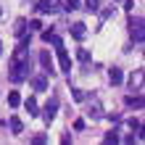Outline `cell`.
<instances>
[{
	"label": "cell",
	"instance_id": "cell-1",
	"mask_svg": "<svg viewBox=\"0 0 145 145\" xmlns=\"http://www.w3.org/2000/svg\"><path fill=\"white\" fill-rule=\"evenodd\" d=\"M32 71V58H29V48L19 45L13 50L11 56V74H8V79L11 82H24Z\"/></svg>",
	"mask_w": 145,
	"mask_h": 145
},
{
	"label": "cell",
	"instance_id": "cell-2",
	"mask_svg": "<svg viewBox=\"0 0 145 145\" xmlns=\"http://www.w3.org/2000/svg\"><path fill=\"white\" fill-rule=\"evenodd\" d=\"M129 35L135 37V42H142V40H145V32H142V16H132V19H129Z\"/></svg>",
	"mask_w": 145,
	"mask_h": 145
},
{
	"label": "cell",
	"instance_id": "cell-3",
	"mask_svg": "<svg viewBox=\"0 0 145 145\" xmlns=\"http://www.w3.org/2000/svg\"><path fill=\"white\" fill-rule=\"evenodd\" d=\"M56 53H58V66H61V71H71V58H69V53H66L63 42L56 45Z\"/></svg>",
	"mask_w": 145,
	"mask_h": 145
},
{
	"label": "cell",
	"instance_id": "cell-4",
	"mask_svg": "<svg viewBox=\"0 0 145 145\" xmlns=\"http://www.w3.org/2000/svg\"><path fill=\"white\" fill-rule=\"evenodd\" d=\"M56 111H58V98H50L48 103H45V108H42V119L50 124V121L56 119Z\"/></svg>",
	"mask_w": 145,
	"mask_h": 145
},
{
	"label": "cell",
	"instance_id": "cell-5",
	"mask_svg": "<svg viewBox=\"0 0 145 145\" xmlns=\"http://www.w3.org/2000/svg\"><path fill=\"white\" fill-rule=\"evenodd\" d=\"M40 63H42V71H45V74H50V76L56 74V69H53V58H50L48 50H42V53H40Z\"/></svg>",
	"mask_w": 145,
	"mask_h": 145
},
{
	"label": "cell",
	"instance_id": "cell-6",
	"mask_svg": "<svg viewBox=\"0 0 145 145\" xmlns=\"http://www.w3.org/2000/svg\"><path fill=\"white\" fill-rule=\"evenodd\" d=\"M27 79L32 82V87H35L37 92L48 90V74H37V76H27Z\"/></svg>",
	"mask_w": 145,
	"mask_h": 145
},
{
	"label": "cell",
	"instance_id": "cell-7",
	"mask_svg": "<svg viewBox=\"0 0 145 145\" xmlns=\"http://www.w3.org/2000/svg\"><path fill=\"white\" fill-rule=\"evenodd\" d=\"M108 79L114 82V84H121V82H124V74H121V69H119V66H111V69H108Z\"/></svg>",
	"mask_w": 145,
	"mask_h": 145
},
{
	"label": "cell",
	"instance_id": "cell-8",
	"mask_svg": "<svg viewBox=\"0 0 145 145\" xmlns=\"http://www.w3.org/2000/svg\"><path fill=\"white\" fill-rule=\"evenodd\" d=\"M37 11L40 13H56L58 8H56V3H50V0H40V3H37Z\"/></svg>",
	"mask_w": 145,
	"mask_h": 145
},
{
	"label": "cell",
	"instance_id": "cell-9",
	"mask_svg": "<svg viewBox=\"0 0 145 145\" xmlns=\"http://www.w3.org/2000/svg\"><path fill=\"white\" fill-rule=\"evenodd\" d=\"M8 127H11L13 135H21V132H24V124H21L19 116H11V119H8Z\"/></svg>",
	"mask_w": 145,
	"mask_h": 145
},
{
	"label": "cell",
	"instance_id": "cell-10",
	"mask_svg": "<svg viewBox=\"0 0 145 145\" xmlns=\"http://www.w3.org/2000/svg\"><path fill=\"white\" fill-rule=\"evenodd\" d=\"M69 32H71V35H74L76 40H82L84 35H87V32H84V24H82V21H76V24H71V27H69Z\"/></svg>",
	"mask_w": 145,
	"mask_h": 145
},
{
	"label": "cell",
	"instance_id": "cell-11",
	"mask_svg": "<svg viewBox=\"0 0 145 145\" xmlns=\"http://www.w3.org/2000/svg\"><path fill=\"white\" fill-rule=\"evenodd\" d=\"M127 106H129V108H142V92H137V98L129 95V98H127Z\"/></svg>",
	"mask_w": 145,
	"mask_h": 145
},
{
	"label": "cell",
	"instance_id": "cell-12",
	"mask_svg": "<svg viewBox=\"0 0 145 145\" xmlns=\"http://www.w3.org/2000/svg\"><path fill=\"white\" fill-rule=\"evenodd\" d=\"M19 103H21V95L16 90H11V92H8V106H11V108H19Z\"/></svg>",
	"mask_w": 145,
	"mask_h": 145
},
{
	"label": "cell",
	"instance_id": "cell-13",
	"mask_svg": "<svg viewBox=\"0 0 145 145\" xmlns=\"http://www.w3.org/2000/svg\"><path fill=\"white\" fill-rule=\"evenodd\" d=\"M24 108L29 111V116H37V114H40V111H37V100H35V98H27V103H24Z\"/></svg>",
	"mask_w": 145,
	"mask_h": 145
},
{
	"label": "cell",
	"instance_id": "cell-14",
	"mask_svg": "<svg viewBox=\"0 0 145 145\" xmlns=\"http://www.w3.org/2000/svg\"><path fill=\"white\" fill-rule=\"evenodd\" d=\"M42 40H45V42H53V45H61V37L53 35V32H42Z\"/></svg>",
	"mask_w": 145,
	"mask_h": 145
},
{
	"label": "cell",
	"instance_id": "cell-15",
	"mask_svg": "<svg viewBox=\"0 0 145 145\" xmlns=\"http://www.w3.org/2000/svg\"><path fill=\"white\" fill-rule=\"evenodd\" d=\"M13 32H16V35H24V32H27V19H19V21H16V27H13Z\"/></svg>",
	"mask_w": 145,
	"mask_h": 145
},
{
	"label": "cell",
	"instance_id": "cell-16",
	"mask_svg": "<svg viewBox=\"0 0 145 145\" xmlns=\"http://www.w3.org/2000/svg\"><path fill=\"white\" fill-rule=\"evenodd\" d=\"M76 58H79L82 63H87V61H90V50H87V48H79V50H76Z\"/></svg>",
	"mask_w": 145,
	"mask_h": 145
},
{
	"label": "cell",
	"instance_id": "cell-17",
	"mask_svg": "<svg viewBox=\"0 0 145 145\" xmlns=\"http://www.w3.org/2000/svg\"><path fill=\"white\" fill-rule=\"evenodd\" d=\"M63 8H66V11H76V8H79V0H66Z\"/></svg>",
	"mask_w": 145,
	"mask_h": 145
},
{
	"label": "cell",
	"instance_id": "cell-18",
	"mask_svg": "<svg viewBox=\"0 0 145 145\" xmlns=\"http://www.w3.org/2000/svg\"><path fill=\"white\" fill-rule=\"evenodd\" d=\"M98 8H100V0H87V11L90 13H95Z\"/></svg>",
	"mask_w": 145,
	"mask_h": 145
},
{
	"label": "cell",
	"instance_id": "cell-19",
	"mask_svg": "<svg viewBox=\"0 0 145 145\" xmlns=\"http://www.w3.org/2000/svg\"><path fill=\"white\" fill-rule=\"evenodd\" d=\"M71 98L76 100V103H82V100H84V98H87V95H84V92H82V90H71Z\"/></svg>",
	"mask_w": 145,
	"mask_h": 145
},
{
	"label": "cell",
	"instance_id": "cell-20",
	"mask_svg": "<svg viewBox=\"0 0 145 145\" xmlns=\"http://www.w3.org/2000/svg\"><path fill=\"white\" fill-rule=\"evenodd\" d=\"M111 16H114V8H106V11H100V19H103V21L111 19Z\"/></svg>",
	"mask_w": 145,
	"mask_h": 145
},
{
	"label": "cell",
	"instance_id": "cell-21",
	"mask_svg": "<svg viewBox=\"0 0 145 145\" xmlns=\"http://www.w3.org/2000/svg\"><path fill=\"white\" fill-rule=\"evenodd\" d=\"M106 142H119V135L116 132H108L106 135Z\"/></svg>",
	"mask_w": 145,
	"mask_h": 145
},
{
	"label": "cell",
	"instance_id": "cell-22",
	"mask_svg": "<svg viewBox=\"0 0 145 145\" xmlns=\"http://www.w3.org/2000/svg\"><path fill=\"white\" fill-rule=\"evenodd\" d=\"M29 29H35V32H40V29H42V21H37V19H35V21H29Z\"/></svg>",
	"mask_w": 145,
	"mask_h": 145
},
{
	"label": "cell",
	"instance_id": "cell-23",
	"mask_svg": "<svg viewBox=\"0 0 145 145\" xmlns=\"http://www.w3.org/2000/svg\"><path fill=\"white\" fill-rule=\"evenodd\" d=\"M129 127H132V129H142V124H140V119H129Z\"/></svg>",
	"mask_w": 145,
	"mask_h": 145
},
{
	"label": "cell",
	"instance_id": "cell-24",
	"mask_svg": "<svg viewBox=\"0 0 145 145\" xmlns=\"http://www.w3.org/2000/svg\"><path fill=\"white\" fill-rule=\"evenodd\" d=\"M32 142H48V135H35V137H32Z\"/></svg>",
	"mask_w": 145,
	"mask_h": 145
},
{
	"label": "cell",
	"instance_id": "cell-25",
	"mask_svg": "<svg viewBox=\"0 0 145 145\" xmlns=\"http://www.w3.org/2000/svg\"><path fill=\"white\" fill-rule=\"evenodd\" d=\"M74 129H79V132L84 129V121H82V119H76V121H74Z\"/></svg>",
	"mask_w": 145,
	"mask_h": 145
},
{
	"label": "cell",
	"instance_id": "cell-26",
	"mask_svg": "<svg viewBox=\"0 0 145 145\" xmlns=\"http://www.w3.org/2000/svg\"><path fill=\"white\" fill-rule=\"evenodd\" d=\"M3 132H5V121H0V137H3Z\"/></svg>",
	"mask_w": 145,
	"mask_h": 145
},
{
	"label": "cell",
	"instance_id": "cell-27",
	"mask_svg": "<svg viewBox=\"0 0 145 145\" xmlns=\"http://www.w3.org/2000/svg\"><path fill=\"white\" fill-rule=\"evenodd\" d=\"M0 56H3V42H0Z\"/></svg>",
	"mask_w": 145,
	"mask_h": 145
}]
</instances>
